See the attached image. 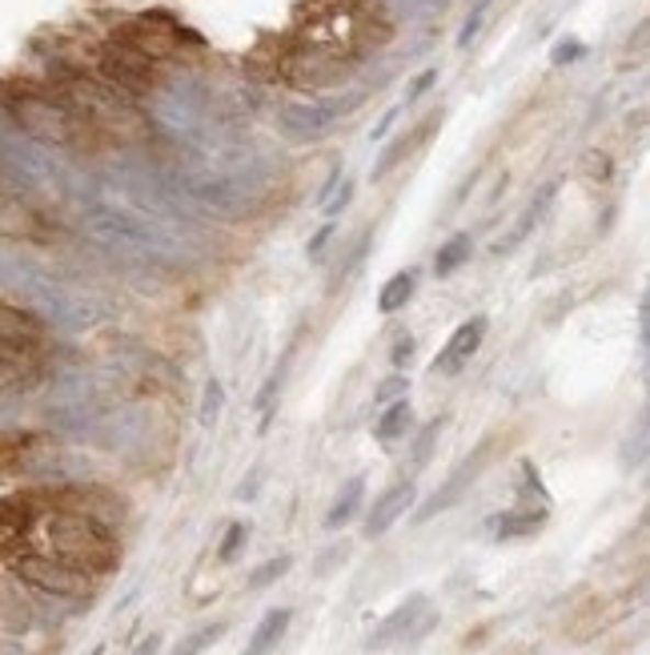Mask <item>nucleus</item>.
<instances>
[{
  "mask_svg": "<svg viewBox=\"0 0 650 655\" xmlns=\"http://www.w3.org/2000/svg\"><path fill=\"white\" fill-rule=\"evenodd\" d=\"M4 559H9L16 579H24V584L36 587V591H45V596L85 599V596H93V587H97V579L72 571V567L48 559V555H36V551H12V555H4Z\"/></svg>",
  "mask_w": 650,
  "mask_h": 655,
  "instance_id": "obj_3",
  "label": "nucleus"
},
{
  "mask_svg": "<svg viewBox=\"0 0 650 655\" xmlns=\"http://www.w3.org/2000/svg\"><path fill=\"white\" fill-rule=\"evenodd\" d=\"M245 543H249V523H229V531H225V539H221V547H217V559L237 563V555L245 551Z\"/></svg>",
  "mask_w": 650,
  "mask_h": 655,
  "instance_id": "obj_19",
  "label": "nucleus"
},
{
  "mask_svg": "<svg viewBox=\"0 0 650 655\" xmlns=\"http://www.w3.org/2000/svg\"><path fill=\"white\" fill-rule=\"evenodd\" d=\"M414 293H418V269H397L394 278L378 290V314H385V318L402 314V310L414 302Z\"/></svg>",
  "mask_w": 650,
  "mask_h": 655,
  "instance_id": "obj_12",
  "label": "nucleus"
},
{
  "mask_svg": "<svg viewBox=\"0 0 650 655\" xmlns=\"http://www.w3.org/2000/svg\"><path fill=\"white\" fill-rule=\"evenodd\" d=\"M414 354H418V342H414V334H397L394 351H390V363H394L397 370H402V366L414 363Z\"/></svg>",
  "mask_w": 650,
  "mask_h": 655,
  "instance_id": "obj_21",
  "label": "nucleus"
},
{
  "mask_svg": "<svg viewBox=\"0 0 650 655\" xmlns=\"http://www.w3.org/2000/svg\"><path fill=\"white\" fill-rule=\"evenodd\" d=\"M382 36L385 21L373 0H310L293 33L281 36L273 69L298 89H317L346 77Z\"/></svg>",
  "mask_w": 650,
  "mask_h": 655,
  "instance_id": "obj_1",
  "label": "nucleus"
},
{
  "mask_svg": "<svg viewBox=\"0 0 650 655\" xmlns=\"http://www.w3.org/2000/svg\"><path fill=\"white\" fill-rule=\"evenodd\" d=\"M486 330H490L486 314L466 318L462 326H458L450 338L441 342V351L434 354V363H430L434 375H441V378H458V375H462L466 366H470V358L482 351V342H486Z\"/></svg>",
  "mask_w": 650,
  "mask_h": 655,
  "instance_id": "obj_6",
  "label": "nucleus"
},
{
  "mask_svg": "<svg viewBox=\"0 0 650 655\" xmlns=\"http://www.w3.org/2000/svg\"><path fill=\"white\" fill-rule=\"evenodd\" d=\"M161 652V635H149V640H141V647L133 655H157Z\"/></svg>",
  "mask_w": 650,
  "mask_h": 655,
  "instance_id": "obj_23",
  "label": "nucleus"
},
{
  "mask_svg": "<svg viewBox=\"0 0 650 655\" xmlns=\"http://www.w3.org/2000/svg\"><path fill=\"white\" fill-rule=\"evenodd\" d=\"M410 395V378L406 375H394V378H385L382 387L373 390V402L378 407H385V402H394V398H406Z\"/></svg>",
  "mask_w": 650,
  "mask_h": 655,
  "instance_id": "obj_20",
  "label": "nucleus"
},
{
  "mask_svg": "<svg viewBox=\"0 0 650 655\" xmlns=\"http://www.w3.org/2000/svg\"><path fill=\"white\" fill-rule=\"evenodd\" d=\"M48 354L53 338L45 322L0 298V395L36 387L48 370Z\"/></svg>",
  "mask_w": 650,
  "mask_h": 655,
  "instance_id": "obj_2",
  "label": "nucleus"
},
{
  "mask_svg": "<svg viewBox=\"0 0 650 655\" xmlns=\"http://www.w3.org/2000/svg\"><path fill=\"white\" fill-rule=\"evenodd\" d=\"M410 426H414V407H410V395H406V398L385 402V410L378 414V422H373V438L382 446H394L397 438H406Z\"/></svg>",
  "mask_w": 650,
  "mask_h": 655,
  "instance_id": "obj_11",
  "label": "nucleus"
},
{
  "mask_svg": "<svg viewBox=\"0 0 650 655\" xmlns=\"http://www.w3.org/2000/svg\"><path fill=\"white\" fill-rule=\"evenodd\" d=\"M349 198H354V186L341 189V198H337L334 206H329V210H325V213H341V210H346V206H349Z\"/></svg>",
  "mask_w": 650,
  "mask_h": 655,
  "instance_id": "obj_24",
  "label": "nucleus"
},
{
  "mask_svg": "<svg viewBox=\"0 0 650 655\" xmlns=\"http://www.w3.org/2000/svg\"><path fill=\"white\" fill-rule=\"evenodd\" d=\"M329 237H334V230L325 225L322 234H317L314 242H310V249H305V254H310V262H322V258H325V242H329Z\"/></svg>",
  "mask_w": 650,
  "mask_h": 655,
  "instance_id": "obj_22",
  "label": "nucleus"
},
{
  "mask_svg": "<svg viewBox=\"0 0 650 655\" xmlns=\"http://www.w3.org/2000/svg\"><path fill=\"white\" fill-rule=\"evenodd\" d=\"M113 36L121 45L133 48V53H141L145 60H153V65H161V60L181 53V29L165 12H141V16L125 21L121 29H113Z\"/></svg>",
  "mask_w": 650,
  "mask_h": 655,
  "instance_id": "obj_4",
  "label": "nucleus"
},
{
  "mask_svg": "<svg viewBox=\"0 0 650 655\" xmlns=\"http://www.w3.org/2000/svg\"><path fill=\"white\" fill-rule=\"evenodd\" d=\"M361 499H366V475H354V479L341 482V491H337L334 507L325 515V531H341L361 511Z\"/></svg>",
  "mask_w": 650,
  "mask_h": 655,
  "instance_id": "obj_13",
  "label": "nucleus"
},
{
  "mask_svg": "<svg viewBox=\"0 0 650 655\" xmlns=\"http://www.w3.org/2000/svg\"><path fill=\"white\" fill-rule=\"evenodd\" d=\"M546 503L542 507H514V511H502L498 523H494V539L511 543V539H530L546 526Z\"/></svg>",
  "mask_w": 650,
  "mask_h": 655,
  "instance_id": "obj_9",
  "label": "nucleus"
},
{
  "mask_svg": "<svg viewBox=\"0 0 650 655\" xmlns=\"http://www.w3.org/2000/svg\"><path fill=\"white\" fill-rule=\"evenodd\" d=\"M293 623V611L290 608H273L261 615V623L254 628V635H249V644H245L242 655H269L273 647L285 640V632H290Z\"/></svg>",
  "mask_w": 650,
  "mask_h": 655,
  "instance_id": "obj_10",
  "label": "nucleus"
},
{
  "mask_svg": "<svg viewBox=\"0 0 650 655\" xmlns=\"http://www.w3.org/2000/svg\"><path fill=\"white\" fill-rule=\"evenodd\" d=\"M441 426H446V419H430L426 426L418 431V438H414V446H410V458H414V467H426L434 455V443H438Z\"/></svg>",
  "mask_w": 650,
  "mask_h": 655,
  "instance_id": "obj_17",
  "label": "nucleus"
},
{
  "mask_svg": "<svg viewBox=\"0 0 650 655\" xmlns=\"http://www.w3.org/2000/svg\"><path fill=\"white\" fill-rule=\"evenodd\" d=\"M221 410H225V387H221V378H210L205 395H201V426H217Z\"/></svg>",
  "mask_w": 650,
  "mask_h": 655,
  "instance_id": "obj_18",
  "label": "nucleus"
},
{
  "mask_svg": "<svg viewBox=\"0 0 650 655\" xmlns=\"http://www.w3.org/2000/svg\"><path fill=\"white\" fill-rule=\"evenodd\" d=\"M414 503H418V482L414 479H402L394 482V487H385V491L373 499L370 515H366V535L382 539L406 511H414Z\"/></svg>",
  "mask_w": 650,
  "mask_h": 655,
  "instance_id": "obj_7",
  "label": "nucleus"
},
{
  "mask_svg": "<svg viewBox=\"0 0 650 655\" xmlns=\"http://www.w3.org/2000/svg\"><path fill=\"white\" fill-rule=\"evenodd\" d=\"M225 635V623H205V628H198V632H189L181 644H177L173 655H201L205 647H213Z\"/></svg>",
  "mask_w": 650,
  "mask_h": 655,
  "instance_id": "obj_16",
  "label": "nucleus"
},
{
  "mask_svg": "<svg viewBox=\"0 0 650 655\" xmlns=\"http://www.w3.org/2000/svg\"><path fill=\"white\" fill-rule=\"evenodd\" d=\"M470 249H474V242H470V234H453L446 246H438V254H434V274L438 278H450V274H458V269L470 262Z\"/></svg>",
  "mask_w": 650,
  "mask_h": 655,
  "instance_id": "obj_14",
  "label": "nucleus"
},
{
  "mask_svg": "<svg viewBox=\"0 0 650 655\" xmlns=\"http://www.w3.org/2000/svg\"><path fill=\"white\" fill-rule=\"evenodd\" d=\"M426 608H430V599H426V596L402 599V603H397V608L390 611L382 623H378V632L366 640V647H370V652H382V647H390V644H402V640L410 635V628L422 620V611H426Z\"/></svg>",
  "mask_w": 650,
  "mask_h": 655,
  "instance_id": "obj_8",
  "label": "nucleus"
},
{
  "mask_svg": "<svg viewBox=\"0 0 650 655\" xmlns=\"http://www.w3.org/2000/svg\"><path fill=\"white\" fill-rule=\"evenodd\" d=\"M290 567H293V555H273V559H266L257 571H249V587L254 591H261V587H269V584H278V579H285L290 575Z\"/></svg>",
  "mask_w": 650,
  "mask_h": 655,
  "instance_id": "obj_15",
  "label": "nucleus"
},
{
  "mask_svg": "<svg viewBox=\"0 0 650 655\" xmlns=\"http://www.w3.org/2000/svg\"><path fill=\"white\" fill-rule=\"evenodd\" d=\"M486 458H490V438L486 443H478V451L466 463H458L453 467V475L446 482H441L438 491L426 499V503L418 507V515H414V523H430L434 515H441V511H450V507H458L462 503V495L470 491L478 482V475H482V467H486Z\"/></svg>",
  "mask_w": 650,
  "mask_h": 655,
  "instance_id": "obj_5",
  "label": "nucleus"
}]
</instances>
